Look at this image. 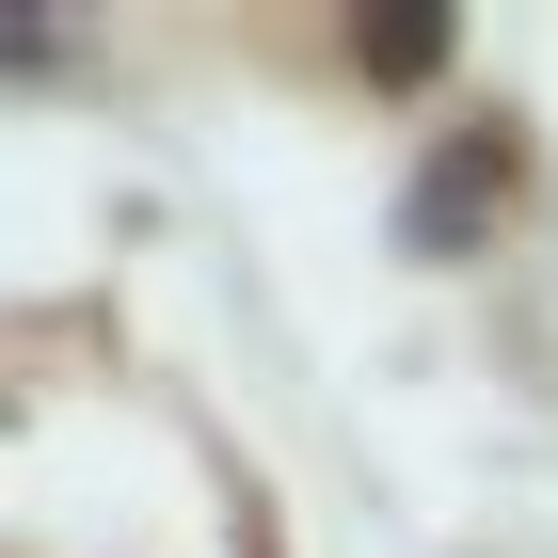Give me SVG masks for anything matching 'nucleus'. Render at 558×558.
<instances>
[{"label":"nucleus","instance_id":"obj_1","mask_svg":"<svg viewBox=\"0 0 558 558\" xmlns=\"http://www.w3.org/2000/svg\"><path fill=\"white\" fill-rule=\"evenodd\" d=\"M495 192H511V144H447V175H430V192H415V240H430V256H447V240H463V223L495 208Z\"/></svg>","mask_w":558,"mask_h":558},{"label":"nucleus","instance_id":"obj_2","mask_svg":"<svg viewBox=\"0 0 558 558\" xmlns=\"http://www.w3.org/2000/svg\"><path fill=\"white\" fill-rule=\"evenodd\" d=\"M351 64H367V81H430V64H447V16H367Z\"/></svg>","mask_w":558,"mask_h":558}]
</instances>
